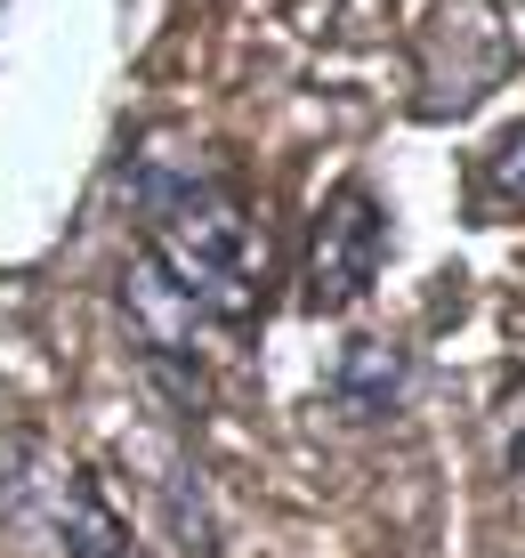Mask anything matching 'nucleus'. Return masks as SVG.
I'll return each mask as SVG.
<instances>
[{
    "label": "nucleus",
    "instance_id": "1",
    "mask_svg": "<svg viewBox=\"0 0 525 558\" xmlns=\"http://www.w3.org/2000/svg\"><path fill=\"white\" fill-rule=\"evenodd\" d=\"M122 186H130V210L146 227V259L210 324L243 332L267 307V283H276V252H267L251 203L227 179H210V170H186L179 154H138L122 170Z\"/></svg>",
    "mask_w": 525,
    "mask_h": 558
},
{
    "label": "nucleus",
    "instance_id": "2",
    "mask_svg": "<svg viewBox=\"0 0 525 558\" xmlns=\"http://www.w3.org/2000/svg\"><path fill=\"white\" fill-rule=\"evenodd\" d=\"M0 518L41 558H138V534L113 510V494L89 470L57 461L49 446H0Z\"/></svg>",
    "mask_w": 525,
    "mask_h": 558
},
{
    "label": "nucleus",
    "instance_id": "3",
    "mask_svg": "<svg viewBox=\"0 0 525 558\" xmlns=\"http://www.w3.org/2000/svg\"><path fill=\"white\" fill-rule=\"evenodd\" d=\"M388 267V203L364 179H347L323 195V210L307 219V259H300V300L316 316H347Z\"/></svg>",
    "mask_w": 525,
    "mask_h": 558
},
{
    "label": "nucleus",
    "instance_id": "4",
    "mask_svg": "<svg viewBox=\"0 0 525 558\" xmlns=\"http://www.w3.org/2000/svg\"><path fill=\"white\" fill-rule=\"evenodd\" d=\"M413 397H420V356L404 349V340H388V332H356L332 356V380H323V405L340 421H356V429L396 421Z\"/></svg>",
    "mask_w": 525,
    "mask_h": 558
},
{
    "label": "nucleus",
    "instance_id": "5",
    "mask_svg": "<svg viewBox=\"0 0 525 558\" xmlns=\"http://www.w3.org/2000/svg\"><path fill=\"white\" fill-rule=\"evenodd\" d=\"M477 210H525V122L477 162Z\"/></svg>",
    "mask_w": 525,
    "mask_h": 558
},
{
    "label": "nucleus",
    "instance_id": "6",
    "mask_svg": "<svg viewBox=\"0 0 525 558\" xmlns=\"http://www.w3.org/2000/svg\"><path fill=\"white\" fill-rule=\"evenodd\" d=\"M493 446H501V453H493L501 477H525V373L493 397Z\"/></svg>",
    "mask_w": 525,
    "mask_h": 558
}]
</instances>
